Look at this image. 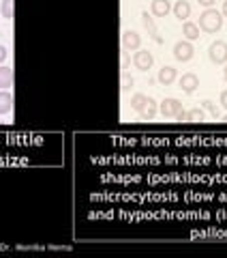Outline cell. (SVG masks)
<instances>
[{
    "label": "cell",
    "mask_w": 227,
    "mask_h": 258,
    "mask_svg": "<svg viewBox=\"0 0 227 258\" xmlns=\"http://www.w3.org/2000/svg\"><path fill=\"white\" fill-rule=\"evenodd\" d=\"M208 56H210V60H212L214 64L227 62V43L225 41H214L212 45L208 47Z\"/></svg>",
    "instance_id": "7a4b0ae2"
},
{
    "label": "cell",
    "mask_w": 227,
    "mask_h": 258,
    "mask_svg": "<svg viewBox=\"0 0 227 258\" xmlns=\"http://www.w3.org/2000/svg\"><path fill=\"white\" fill-rule=\"evenodd\" d=\"M199 86V78L195 76V74H184L182 78H180V88L184 93H195V88Z\"/></svg>",
    "instance_id": "9c48e42d"
},
{
    "label": "cell",
    "mask_w": 227,
    "mask_h": 258,
    "mask_svg": "<svg viewBox=\"0 0 227 258\" xmlns=\"http://www.w3.org/2000/svg\"><path fill=\"white\" fill-rule=\"evenodd\" d=\"M174 15L178 20H186L191 15V5L186 3V0H178V3L174 5Z\"/></svg>",
    "instance_id": "8fae6325"
},
{
    "label": "cell",
    "mask_w": 227,
    "mask_h": 258,
    "mask_svg": "<svg viewBox=\"0 0 227 258\" xmlns=\"http://www.w3.org/2000/svg\"><path fill=\"white\" fill-rule=\"evenodd\" d=\"M13 86V69L11 67H0V88Z\"/></svg>",
    "instance_id": "4fadbf2b"
},
{
    "label": "cell",
    "mask_w": 227,
    "mask_h": 258,
    "mask_svg": "<svg viewBox=\"0 0 227 258\" xmlns=\"http://www.w3.org/2000/svg\"><path fill=\"white\" fill-rule=\"evenodd\" d=\"M150 11L155 18H165V15L172 11V5H169V0H152Z\"/></svg>",
    "instance_id": "ba28073f"
},
{
    "label": "cell",
    "mask_w": 227,
    "mask_h": 258,
    "mask_svg": "<svg viewBox=\"0 0 227 258\" xmlns=\"http://www.w3.org/2000/svg\"><path fill=\"white\" fill-rule=\"evenodd\" d=\"M176 78H178V74H176V69H174V67H163V69L159 71V82L163 84V86L174 84V82H176Z\"/></svg>",
    "instance_id": "30bf717a"
},
{
    "label": "cell",
    "mask_w": 227,
    "mask_h": 258,
    "mask_svg": "<svg viewBox=\"0 0 227 258\" xmlns=\"http://www.w3.org/2000/svg\"><path fill=\"white\" fill-rule=\"evenodd\" d=\"M221 103L227 108V91H223V93H221Z\"/></svg>",
    "instance_id": "cb8c5ba5"
},
{
    "label": "cell",
    "mask_w": 227,
    "mask_h": 258,
    "mask_svg": "<svg viewBox=\"0 0 227 258\" xmlns=\"http://www.w3.org/2000/svg\"><path fill=\"white\" fill-rule=\"evenodd\" d=\"M186 120H193V123H199V120H204V110L193 108L191 112H186Z\"/></svg>",
    "instance_id": "ac0fdd59"
},
{
    "label": "cell",
    "mask_w": 227,
    "mask_h": 258,
    "mask_svg": "<svg viewBox=\"0 0 227 258\" xmlns=\"http://www.w3.org/2000/svg\"><path fill=\"white\" fill-rule=\"evenodd\" d=\"M223 26V15L216 9H206L199 15V28L204 32H216Z\"/></svg>",
    "instance_id": "6da1fadb"
},
{
    "label": "cell",
    "mask_w": 227,
    "mask_h": 258,
    "mask_svg": "<svg viewBox=\"0 0 227 258\" xmlns=\"http://www.w3.org/2000/svg\"><path fill=\"white\" fill-rule=\"evenodd\" d=\"M204 106H206L210 112H212V116L216 118V108H214V103H212V101H204Z\"/></svg>",
    "instance_id": "44dd1931"
},
{
    "label": "cell",
    "mask_w": 227,
    "mask_h": 258,
    "mask_svg": "<svg viewBox=\"0 0 227 258\" xmlns=\"http://www.w3.org/2000/svg\"><path fill=\"white\" fill-rule=\"evenodd\" d=\"M182 32H184V37L189 39V41H195V39H199V26H197V24H193V22H186Z\"/></svg>",
    "instance_id": "9a60e30c"
},
{
    "label": "cell",
    "mask_w": 227,
    "mask_h": 258,
    "mask_svg": "<svg viewBox=\"0 0 227 258\" xmlns=\"http://www.w3.org/2000/svg\"><path fill=\"white\" fill-rule=\"evenodd\" d=\"M197 3H199V5H204V7H212L216 0H197Z\"/></svg>",
    "instance_id": "7402d4cb"
},
{
    "label": "cell",
    "mask_w": 227,
    "mask_h": 258,
    "mask_svg": "<svg viewBox=\"0 0 227 258\" xmlns=\"http://www.w3.org/2000/svg\"><path fill=\"white\" fill-rule=\"evenodd\" d=\"M142 22H144V28H146V32H148V37L152 39V41H157L159 45L163 43V37L159 35V28L155 26V22H152V18H150V15L146 13V11L142 13Z\"/></svg>",
    "instance_id": "5b68a950"
},
{
    "label": "cell",
    "mask_w": 227,
    "mask_h": 258,
    "mask_svg": "<svg viewBox=\"0 0 227 258\" xmlns=\"http://www.w3.org/2000/svg\"><path fill=\"white\" fill-rule=\"evenodd\" d=\"M178 110H182V103L174 99V97H167V99L161 103V114L167 116V118H174L178 114Z\"/></svg>",
    "instance_id": "8992f818"
},
{
    "label": "cell",
    "mask_w": 227,
    "mask_h": 258,
    "mask_svg": "<svg viewBox=\"0 0 227 258\" xmlns=\"http://www.w3.org/2000/svg\"><path fill=\"white\" fill-rule=\"evenodd\" d=\"M223 120H227V116H225V118H223Z\"/></svg>",
    "instance_id": "4316f807"
},
{
    "label": "cell",
    "mask_w": 227,
    "mask_h": 258,
    "mask_svg": "<svg viewBox=\"0 0 227 258\" xmlns=\"http://www.w3.org/2000/svg\"><path fill=\"white\" fill-rule=\"evenodd\" d=\"M174 118L180 120V123H186V112H184V110H178V114H176Z\"/></svg>",
    "instance_id": "ffe728a7"
},
{
    "label": "cell",
    "mask_w": 227,
    "mask_h": 258,
    "mask_svg": "<svg viewBox=\"0 0 227 258\" xmlns=\"http://www.w3.org/2000/svg\"><path fill=\"white\" fill-rule=\"evenodd\" d=\"M13 13H15V0H3V18L11 22Z\"/></svg>",
    "instance_id": "e0dca14e"
},
{
    "label": "cell",
    "mask_w": 227,
    "mask_h": 258,
    "mask_svg": "<svg viewBox=\"0 0 227 258\" xmlns=\"http://www.w3.org/2000/svg\"><path fill=\"white\" fill-rule=\"evenodd\" d=\"M223 15H225V18H227V0H225V3H223Z\"/></svg>",
    "instance_id": "d4e9b609"
},
{
    "label": "cell",
    "mask_w": 227,
    "mask_h": 258,
    "mask_svg": "<svg viewBox=\"0 0 227 258\" xmlns=\"http://www.w3.org/2000/svg\"><path fill=\"white\" fill-rule=\"evenodd\" d=\"M142 43V37H140V32H135V30H127L123 32V45H125V50H137Z\"/></svg>",
    "instance_id": "52a82bcc"
},
{
    "label": "cell",
    "mask_w": 227,
    "mask_h": 258,
    "mask_svg": "<svg viewBox=\"0 0 227 258\" xmlns=\"http://www.w3.org/2000/svg\"><path fill=\"white\" fill-rule=\"evenodd\" d=\"M223 76H225V80H227V67H225V71H223Z\"/></svg>",
    "instance_id": "484cf974"
},
{
    "label": "cell",
    "mask_w": 227,
    "mask_h": 258,
    "mask_svg": "<svg viewBox=\"0 0 227 258\" xmlns=\"http://www.w3.org/2000/svg\"><path fill=\"white\" fill-rule=\"evenodd\" d=\"M193 45H191V41H178L176 45H174V56H176V60H182V62H186V60H191L193 58Z\"/></svg>",
    "instance_id": "3957f363"
},
{
    "label": "cell",
    "mask_w": 227,
    "mask_h": 258,
    "mask_svg": "<svg viewBox=\"0 0 227 258\" xmlns=\"http://www.w3.org/2000/svg\"><path fill=\"white\" fill-rule=\"evenodd\" d=\"M13 108V95L7 91H0V114H7Z\"/></svg>",
    "instance_id": "7c38bea8"
},
{
    "label": "cell",
    "mask_w": 227,
    "mask_h": 258,
    "mask_svg": "<svg viewBox=\"0 0 227 258\" xmlns=\"http://www.w3.org/2000/svg\"><path fill=\"white\" fill-rule=\"evenodd\" d=\"M7 58V47L5 45H0V62H3Z\"/></svg>",
    "instance_id": "603a6c76"
},
{
    "label": "cell",
    "mask_w": 227,
    "mask_h": 258,
    "mask_svg": "<svg viewBox=\"0 0 227 258\" xmlns=\"http://www.w3.org/2000/svg\"><path fill=\"white\" fill-rule=\"evenodd\" d=\"M131 86H133V78L125 71V74H123V86H120V88H123V91H129Z\"/></svg>",
    "instance_id": "d6986e66"
},
{
    "label": "cell",
    "mask_w": 227,
    "mask_h": 258,
    "mask_svg": "<svg viewBox=\"0 0 227 258\" xmlns=\"http://www.w3.org/2000/svg\"><path fill=\"white\" fill-rule=\"evenodd\" d=\"M152 62H155V58H152V54L148 50H140V52H135V56H133V64L140 71H148L152 67Z\"/></svg>",
    "instance_id": "277c9868"
},
{
    "label": "cell",
    "mask_w": 227,
    "mask_h": 258,
    "mask_svg": "<svg viewBox=\"0 0 227 258\" xmlns=\"http://www.w3.org/2000/svg\"><path fill=\"white\" fill-rule=\"evenodd\" d=\"M148 99H150L148 95L137 93V95H133V97H131V108H133L135 112H142V110L146 108V103H148Z\"/></svg>",
    "instance_id": "5bb4252c"
},
{
    "label": "cell",
    "mask_w": 227,
    "mask_h": 258,
    "mask_svg": "<svg viewBox=\"0 0 227 258\" xmlns=\"http://www.w3.org/2000/svg\"><path fill=\"white\" fill-rule=\"evenodd\" d=\"M155 114H157V101L150 97L148 103H146V108L140 112V116H142L144 120H150V118H155Z\"/></svg>",
    "instance_id": "2e32d148"
}]
</instances>
